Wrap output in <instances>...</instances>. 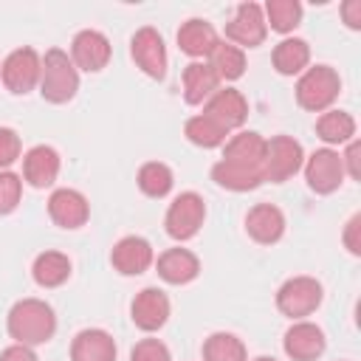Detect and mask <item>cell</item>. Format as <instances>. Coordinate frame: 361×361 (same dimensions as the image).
Wrapping results in <instances>:
<instances>
[{
  "label": "cell",
  "instance_id": "1",
  "mask_svg": "<svg viewBox=\"0 0 361 361\" xmlns=\"http://www.w3.org/2000/svg\"><path fill=\"white\" fill-rule=\"evenodd\" d=\"M6 330L14 338V344L39 347L54 338L56 333V316L54 307L42 299H20L11 305L6 316Z\"/></svg>",
  "mask_w": 361,
  "mask_h": 361
},
{
  "label": "cell",
  "instance_id": "2",
  "mask_svg": "<svg viewBox=\"0 0 361 361\" xmlns=\"http://www.w3.org/2000/svg\"><path fill=\"white\" fill-rule=\"evenodd\" d=\"M341 93V76L330 65H307L296 82V102L302 110L324 113Z\"/></svg>",
  "mask_w": 361,
  "mask_h": 361
},
{
  "label": "cell",
  "instance_id": "3",
  "mask_svg": "<svg viewBox=\"0 0 361 361\" xmlns=\"http://www.w3.org/2000/svg\"><path fill=\"white\" fill-rule=\"evenodd\" d=\"M79 90V71L71 62V56L62 48H51L42 56V73H39V93L51 104H65Z\"/></svg>",
  "mask_w": 361,
  "mask_h": 361
},
{
  "label": "cell",
  "instance_id": "4",
  "mask_svg": "<svg viewBox=\"0 0 361 361\" xmlns=\"http://www.w3.org/2000/svg\"><path fill=\"white\" fill-rule=\"evenodd\" d=\"M324 299V288L316 276H290L276 290V307L282 316L299 322L316 313V307Z\"/></svg>",
  "mask_w": 361,
  "mask_h": 361
},
{
  "label": "cell",
  "instance_id": "5",
  "mask_svg": "<svg viewBox=\"0 0 361 361\" xmlns=\"http://www.w3.org/2000/svg\"><path fill=\"white\" fill-rule=\"evenodd\" d=\"M302 164H305V149L293 135L265 138V161H262L265 180L285 183L302 169Z\"/></svg>",
  "mask_w": 361,
  "mask_h": 361
},
{
  "label": "cell",
  "instance_id": "6",
  "mask_svg": "<svg viewBox=\"0 0 361 361\" xmlns=\"http://www.w3.org/2000/svg\"><path fill=\"white\" fill-rule=\"evenodd\" d=\"M203 220H206V203H203V197L197 192H180L169 203V209L164 214V228H166V234L172 240L186 243V240H192L200 231Z\"/></svg>",
  "mask_w": 361,
  "mask_h": 361
},
{
  "label": "cell",
  "instance_id": "7",
  "mask_svg": "<svg viewBox=\"0 0 361 361\" xmlns=\"http://www.w3.org/2000/svg\"><path fill=\"white\" fill-rule=\"evenodd\" d=\"M39 73H42V56L34 48H17L0 65V79L6 90L14 96H25L34 87H39Z\"/></svg>",
  "mask_w": 361,
  "mask_h": 361
},
{
  "label": "cell",
  "instance_id": "8",
  "mask_svg": "<svg viewBox=\"0 0 361 361\" xmlns=\"http://www.w3.org/2000/svg\"><path fill=\"white\" fill-rule=\"evenodd\" d=\"M302 169H305L307 186H310L316 195H333V192L344 183V178H347L338 149H330V147L313 149V152L305 158Z\"/></svg>",
  "mask_w": 361,
  "mask_h": 361
},
{
  "label": "cell",
  "instance_id": "9",
  "mask_svg": "<svg viewBox=\"0 0 361 361\" xmlns=\"http://www.w3.org/2000/svg\"><path fill=\"white\" fill-rule=\"evenodd\" d=\"M268 37V25H265V14H262V6L259 3H240L234 8V17L231 23H226V42L237 45V48H257L262 45Z\"/></svg>",
  "mask_w": 361,
  "mask_h": 361
},
{
  "label": "cell",
  "instance_id": "10",
  "mask_svg": "<svg viewBox=\"0 0 361 361\" xmlns=\"http://www.w3.org/2000/svg\"><path fill=\"white\" fill-rule=\"evenodd\" d=\"M130 54H133V62L149 79H164L166 76V62H169L166 59V45H164V37L152 25H144L133 34Z\"/></svg>",
  "mask_w": 361,
  "mask_h": 361
},
{
  "label": "cell",
  "instance_id": "11",
  "mask_svg": "<svg viewBox=\"0 0 361 361\" xmlns=\"http://www.w3.org/2000/svg\"><path fill=\"white\" fill-rule=\"evenodd\" d=\"M110 39L96 31V28H82L73 39H71V62L76 65V71H85V73H99L107 68L110 62Z\"/></svg>",
  "mask_w": 361,
  "mask_h": 361
},
{
  "label": "cell",
  "instance_id": "12",
  "mask_svg": "<svg viewBox=\"0 0 361 361\" xmlns=\"http://www.w3.org/2000/svg\"><path fill=\"white\" fill-rule=\"evenodd\" d=\"M324 347H327L324 330L307 319L293 322L282 338V350L290 361H316V358H322Z\"/></svg>",
  "mask_w": 361,
  "mask_h": 361
},
{
  "label": "cell",
  "instance_id": "13",
  "mask_svg": "<svg viewBox=\"0 0 361 361\" xmlns=\"http://www.w3.org/2000/svg\"><path fill=\"white\" fill-rule=\"evenodd\" d=\"M203 113L214 118L226 133L240 130L248 118V99L237 87H217L212 99L203 104Z\"/></svg>",
  "mask_w": 361,
  "mask_h": 361
},
{
  "label": "cell",
  "instance_id": "14",
  "mask_svg": "<svg viewBox=\"0 0 361 361\" xmlns=\"http://www.w3.org/2000/svg\"><path fill=\"white\" fill-rule=\"evenodd\" d=\"M48 214L59 228H82L90 217V203L79 189L59 186L48 197Z\"/></svg>",
  "mask_w": 361,
  "mask_h": 361
},
{
  "label": "cell",
  "instance_id": "15",
  "mask_svg": "<svg viewBox=\"0 0 361 361\" xmlns=\"http://www.w3.org/2000/svg\"><path fill=\"white\" fill-rule=\"evenodd\" d=\"M169 296L161 290V288H144L135 293L133 305H130V316H133V324L144 333H155L166 324L169 319Z\"/></svg>",
  "mask_w": 361,
  "mask_h": 361
},
{
  "label": "cell",
  "instance_id": "16",
  "mask_svg": "<svg viewBox=\"0 0 361 361\" xmlns=\"http://www.w3.org/2000/svg\"><path fill=\"white\" fill-rule=\"evenodd\" d=\"M110 262L121 276H138L155 262V251H152L149 240H144L138 234H127L113 245Z\"/></svg>",
  "mask_w": 361,
  "mask_h": 361
},
{
  "label": "cell",
  "instance_id": "17",
  "mask_svg": "<svg viewBox=\"0 0 361 361\" xmlns=\"http://www.w3.org/2000/svg\"><path fill=\"white\" fill-rule=\"evenodd\" d=\"M59 169H62L59 152L48 144H37L23 155V180L34 189L54 186V180L59 178Z\"/></svg>",
  "mask_w": 361,
  "mask_h": 361
},
{
  "label": "cell",
  "instance_id": "18",
  "mask_svg": "<svg viewBox=\"0 0 361 361\" xmlns=\"http://www.w3.org/2000/svg\"><path fill=\"white\" fill-rule=\"evenodd\" d=\"M245 231L259 245H274L285 234V214L274 203H257L245 214Z\"/></svg>",
  "mask_w": 361,
  "mask_h": 361
},
{
  "label": "cell",
  "instance_id": "19",
  "mask_svg": "<svg viewBox=\"0 0 361 361\" xmlns=\"http://www.w3.org/2000/svg\"><path fill=\"white\" fill-rule=\"evenodd\" d=\"M155 271L169 285H189L200 274V259L189 248H180V245L178 248H166L164 254H158Z\"/></svg>",
  "mask_w": 361,
  "mask_h": 361
},
{
  "label": "cell",
  "instance_id": "20",
  "mask_svg": "<svg viewBox=\"0 0 361 361\" xmlns=\"http://www.w3.org/2000/svg\"><path fill=\"white\" fill-rule=\"evenodd\" d=\"M217 42H220V37H217L214 25L209 20H203V17H189L178 28V48L186 56H192V62L195 59H206L214 51Z\"/></svg>",
  "mask_w": 361,
  "mask_h": 361
},
{
  "label": "cell",
  "instance_id": "21",
  "mask_svg": "<svg viewBox=\"0 0 361 361\" xmlns=\"http://www.w3.org/2000/svg\"><path fill=\"white\" fill-rule=\"evenodd\" d=\"M116 341L102 327L79 330L71 341V361H116Z\"/></svg>",
  "mask_w": 361,
  "mask_h": 361
},
{
  "label": "cell",
  "instance_id": "22",
  "mask_svg": "<svg viewBox=\"0 0 361 361\" xmlns=\"http://www.w3.org/2000/svg\"><path fill=\"white\" fill-rule=\"evenodd\" d=\"M223 161L240 164V166H254L262 169L265 161V138L254 130H240L223 144Z\"/></svg>",
  "mask_w": 361,
  "mask_h": 361
},
{
  "label": "cell",
  "instance_id": "23",
  "mask_svg": "<svg viewBox=\"0 0 361 361\" xmlns=\"http://www.w3.org/2000/svg\"><path fill=\"white\" fill-rule=\"evenodd\" d=\"M180 82H183V99H186V104H206L212 99V93L220 87V79L209 68L206 59L189 62L183 68V73H180Z\"/></svg>",
  "mask_w": 361,
  "mask_h": 361
},
{
  "label": "cell",
  "instance_id": "24",
  "mask_svg": "<svg viewBox=\"0 0 361 361\" xmlns=\"http://www.w3.org/2000/svg\"><path fill=\"white\" fill-rule=\"evenodd\" d=\"M271 62H274V71L279 76H299L310 65V45H307V39H302V37L279 39L274 45Z\"/></svg>",
  "mask_w": 361,
  "mask_h": 361
},
{
  "label": "cell",
  "instance_id": "25",
  "mask_svg": "<svg viewBox=\"0 0 361 361\" xmlns=\"http://www.w3.org/2000/svg\"><path fill=\"white\" fill-rule=\"evenodd\" d=\"M316 135L333 149V147H344L355 138V118L347 110L330 107L316 118Z\"/></svg>",
  "mask_w": 361,
  "mask_h": 361
},
{
  "label": "cell",
  "instance_id": "26",
  "mask_svg": "<svg viewBox=\"0 0 361 361\" xmlns=\"http://www.w3.org/2000/svg\"><path fill=\"white\" fill-rule=\"evenodd\" d=\"M212 180L228 192H251L257 189L259 183H265V175L262 169H254V166H240V164H231V161H217L212 166Z\"/></svg>",
  "mask_w": 361,
  "mask_h": 361
},
{
  "label": "cell",
  "instance_id": "27",
  "mask_svg": "<svg viewBox=\"0 0 361 361\" xmlns=\"http://www.w3.org/2000/svg\"><path fill=\"white\" fill-rule=\"evenodd\" d=\"M71 259L68 254L62 251H42L34 257V265H31V276L39 288H59L71 279Z\"/></svg>",
  "mask_w": 361,
  "mask_h": 361
},
{
  "label": "cell",
  "instance_id": "28",
  "mask_svg": "<svg viewBox=\"0 0 361 361\" xmlns=\"http://www.w3.org/2000/svg\"><path fill=\"white\" fill-rule=\"evenodd\" d=\"M206 62L217 73L220 82H237L245 73V51L231 45V42H226V39H220L214 45V51L206 56Z\"/></svg>",
  "mask_w": 361,
  "mask_h": 361
},
{
  "label": "cell",
  "instance_id": "29",
  "mask_svg": "<svg viewBox=\"0 0 361 361\" xmlns=\"http://www.w3.org/2000/svg\"><path fill=\"white\" fill-rule=\"evenodd\" d=\"M183 135H186V141L195 144V147L214 149V147H223V144H226V135H228V133H226L214 118H209L206 113H197V116L186 118Z\"/></svg>",
  "mask_w": 361,
  "mask_h": 361
},
{
  "label": "cell",
  "instance_id": "30",
  "mask_svg": "<svg viewBox=\"0 0 361 361\" xmlns=\"http://www.w3.org/2000/svg\"><path fill=\"white\" fill-rule=\"evenodd\" d=\"M135 183L147 197H166L175 186V175L164 161H147V164H141Z\"/></svg>",
  "mask_w": 361,
  "mask_h": 361
},
{
  "label": "cell",
  "instance_id": "31",
  "mask_svg": "<svg viewBox=\"0 0 361 361\" xmlns=\"http://www.w3.org/2000/svg\"><path fill=\"white\" fill-rule=\"evenodd\" d=\"M262 14H265V25L276 34H290L299 23H302V3L299 0H268L262 6Z\"/></svg>",
  "mask_w": 361,
  "mask_h": 361
},
{
  "label": "cell",
  "instance_id": "32",
  "mask_svg": "<svg viewBox=\"0 0 361 361\" xmlns=\"http://www.w3.org/2000/svg\"><path fill=\"white\" fill-rule=\"evenodd\" d=\"M203 361H248V350L234 333L217 330L203 341Z\"/></svg>",
  "mask_w": 361,
  "mask_h": 361
},
{
  "label": "cell",
  "instance_id": "33",
  "mask_svg": "<svg viewBox=\"0 0 361 361\" xmlns=\"http://www.w3.org/2000/svg\"><path fill=\"white\" fill-rule=\"evenodd\" d=\"M23 197V175L0 169V214H11Z\"/></svg>",
  "mask_w": 361,
  "mask_h": 361
},
{
  "label": "cell",
  "instance_id": "34",
  "mask_svg": "<svg viewBox=\"0 0 361 361\" xmlns=\"http://www.w3.org/2000/svg\"><path fill=\"white\" fill-rule=\"evenodd\" d=\"M130 361H172V353L161 338H141L130 350Z\"/></svg>",
  "mask_w": 361,
  "mask_h": 361
},
{
  "label": "cell",
  "instance_id": "35",
  "mask_svg": "<svg viewBox=\"0 0 361 361\" xmlns=\"http://www.w3.org/2000/svg\"><path fill=\"white\" fill-rule=\"evenodd\" d=\"M23 141L14 127H0V169H8L14 161H20Z\"/></svg>",
  "mask_w": 361,
  "mask_h": 361
},
{
  "label": "cell",
  "instance_id": "36",
  "mask_svg": "<svg viewBox=\"0 0 361 361\" xmlns=\"http://www.w3.org/2000/svg\"><path fill=\"white\" fill-rule=\"evenodd\" d=\"M341 240H344V248H347L353 257L361 254V214H353V217L347 220Z\"/></svg>",
  "mask_w": 361,
  "mask_h": 361
},
{
  "label": "cell",
  "instance_id": "37",
  "mask_svg": "<svg viewBox=\"0 0 361 361\" xmlns=\"http://www.w3.org/2000/svg\"><path fill=\"white\" fill-rule=\"evenodd\" d=\"M358 149H361V147H358V141L353 138L350 144H344V152H338V155H341V164H344V175H350L353 180L361 175V172H358Z\"/></svg>",
  "mask_w": 361,
  "mask_h": 361
},
{
  "label": "cell",
  "instance_id": "38",
  "mask_svg": "<svg viewBox=\"0 0 361 361\" xmlns=\"http://www.w3.org/2000/svg\"><path fill=\"white\" fill-rule=\"evenodd\" d=\"M341 20L347 28L358 31L361 28V0H344L341 3Z\"/></svg>",
  "mask_w": 361,
  "mask_h": 361
},
{
  "label": "cell",
  "instance_id": "39",
  "mask_svg": "<svg viewBox=\"0 0 361 361\" xmlns=\"http://www.w3.org/2000/svg\"><path fill=\"white\" fill-rule=\"evenodd\" d=\"M0 361H37V353L34 347H25V344H8L0 353Z\"/></svg>",
  "mask_w": 361,
  "mask_h": 361
},
{
  "label": "cell",
  "instance_id": "40",
  "mask_svg": "<svg viewBox=\"0 0 361 361\" xmlns=\"http://www.w3.org/2000/svg\"><path fill=\"white\" fill-rule=\"evenodd\" d=\"M254 361H276L274 355H259V358H254Z\"/></svg>",
  "mask_w": 361,
  "mask_h": 361
}]
</instances>
